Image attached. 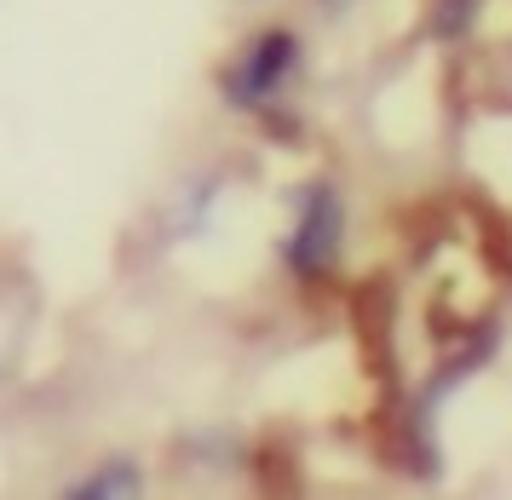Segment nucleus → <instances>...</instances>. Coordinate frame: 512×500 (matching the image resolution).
Instances as JSON below:
<instances>
[{"instance_id":"f03ea898","label":"nucleus","mask_w":512,"mask_h":500,"mask_svg":"<svg viewBox=\"0 0 512 500\" xmlns=\"http://www.w3.org/2000/svg\"><path fill=\"white\" fill-rule=\"evenodd\" d=\"M340 236H346V207L328 184H311L300 196V219L288 230V265L300 276H323L334 259H340Z\"/></svg>"},{"instance_id":"7ed1b4c3","label":"nucleus","mask_w":512,"mask_h":500,"mask_svg":"<svg viewBox=\"0 0 512 500\" xmlns=\"http://www.w3.org/2000/svg\"><path fill=\"white\" fill-rule=\"evenodd\" d=\"M144 478H139V466H127V460H110L104 472H93V478H81L75 483V495L81 500H104V495H139Z\"/></svg>"},{"instance_id":"f257e3e1","label":"nucleus","mask_w":512,"mask_h":500,"mask_svg":"<svg viewBox=\"0 0 512 500\" xmlns=\"http://www.w3.org/2000/svg\"><path fill=\"white\" fill-rule=\"evenodd\" d=\"M294 64H300V41H294L288 29H265V35L242 46V58L225 69V98L242 104V110H265V104L288 87Z\"/></svg>"}]
</instances>
